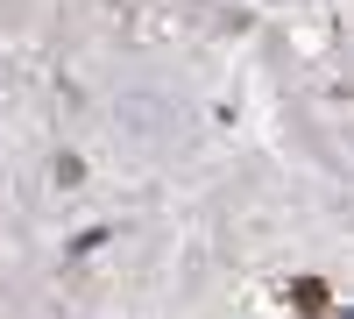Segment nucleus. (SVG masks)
<instances>
[{
	"mask_svg": "<svg viewBox=\"0 0 354 319\" xmlns=\"http://www.w3.org/2000/svg\"><path fill=\"white\" fill-rule=\"evenodd\" d=\"M290 305H298L305 319H319V312L333 305V291H326V284H319V277H298V284H290Z\"/></svg>",
	"mask_w": 354,
	"mask_h": 319,
	"instance_id": "1",
	"label": "nucleus"
}]
</instances>
